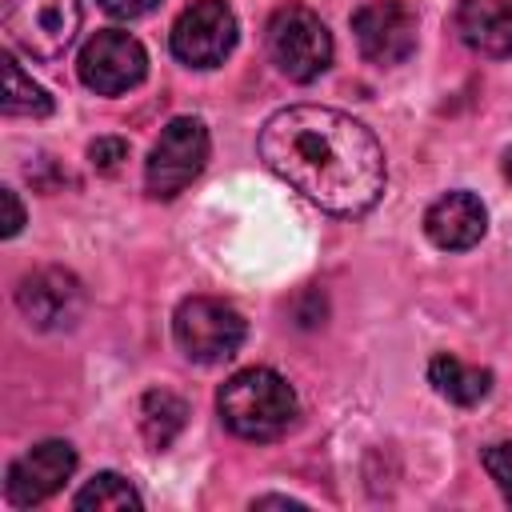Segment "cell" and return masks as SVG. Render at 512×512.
<instances>
[{"label": "cell", "instance_id": "1", "mask_svg": "<svg viewBox=\"0 0 512 512\" xmlns=\"http://www.w3.org/2000/svg\"><path fill=\"white\" fill-rule=\"evenodd\" d=\"M260 160L292 192L332 216H360L384 196V148L348 112L292 104L264 120Z\"/></svg>", "mask_w": 512, "mask_h": 512}, {"label": "cell", "instance_id": "2", "mask_svg": "<svg viewBox=\"0 0 512 512\" xmlns=\"http://www.w3.org/2000/svg\"><path fill=\"white\" fill-rule=\"evenodd\" d=\"M216 408L228 432L240 440H276L296 424V392L272 368H244L216 392Z\"/></svg>", "mask_w": 512, "mask_h": 512}, {"label": "cell", "instance_id": "3", "mask_svg": "<svg viewBox=\"0 0 512 512\" xmlns=\"http://www.w3.org/2000/svg\"><path fill=\"white\" fill-rule=\"evenodd\" d=\"M268 56L272 64L296 80V84H308L316 80L328 64H332V32L324 28V20L304 8V4H284L272 12L268 20Z\"/></svg>", "mask_w": 512, "mask_h": 512}, {"label": "cell", "instance_id": "4", "mask_svg": "<svg viewBox=\"0 0 512 512\" xmlns=\"http://www.w3.org/2000/svg\"><path fill=\"white\" fill-rule=\"evenodd\" d=\"M244 316L216 296H188L172 316L176 348L192 364H224L244 344Z\"/></svg>", "mask_w": 512, "mask_h": 512}, {"label": "cell", "instance_id": "5", "mask_svg": "<svg viewBox=\"0 0 512 512\" xmlns=\"http://www.w3.org/2000/svg\"><path fill=\"white\" fill-rule=\"evenodd\" d=\"M208 164V128L196 116H176L160 128V140L148 152L144 164V184L148 196L156 200H172L180 196Z\"/></svg>", "mask_w": 512, "mask_h": 512}, {"label": "cell", "instance_id": "6", "mask_svg": "<svg viewBox=\"0 0 512 512\" xmlns=\"http://www.w3.org/2000/svg\"><path fill=\"white\" fill-rule=\"evenodd\" d=\"M80 32V0H12L4 36L32 60H60Z\"/></svg>", "mask_w": 512, "mask_h": 512}, {"label": "cell", "instance_id": "7", "mask_svg": "<svg viewBox=\"0 0 512 512\" xmlns=\"http://www.w3.org/2000/svg\"><path fill=\"white\" fill-rule=\"evenodd\" d=\"M236 12L228 0H192L172 24V56L188 68H216L236 48Z\"/></svg>", "mask_w": 512, "mask_h": 512}, {"label": "cell", "instance_id": "8", "mask_svg": "<svg viewBox=\"0 0 512 512\" xmlns=\"http://www.w3.org/2000/svg\"><path fill=\"white\" fill-rule=\"evenodd\" d=\"M76 72H80V84L96 96H120L128 88H136L148 72V52L136 36L128 32H116V28H104L96 32L84 48H80V60H76Z\"/></svg>", "mask_w": 512, "mask_h": 512}, {"label": "cell", "instance_id": "9", "mask_svg": "<svg viewBox=\"0 0 512 512\" xmlns=\"http://www.w3.org/2000/svg\"><path fill=\"white\" fill-rule=\"evenodd\" d=\"M352 36L368 64H404L416 52V12L404 0H368L352 12Z\"/></svg>", "mask_w": 512, "mask_h": 512}, {"label": "cell", "instance_id": "10", "mask_svg": "<svg viewBox=\"0 0 512 512\" xmlns=\"http://www.w3.org/2000/svg\"><path fill=\"white\" fill-rule=\"evenodd\" d=\"M72 472H76V448L68 440H40V444H32L24 456H16L8 464L4 496L16 508L44 504L48 496H56L64 488V480Z\"/></svg>", "mask_w": 512, "mask_h": 512}, {"label": "cell", "instance_id": "11", "mask_svg": "<svg viewBox=\"0 0 512 512\" xmlns=\"http://www.w3.org/2000/svg\"><path fill=\"white\" fill-rule=\"evenodd\" d=\"M16 304L24 312V320L40 332H60L72 328L84 312V288L68 268H36L20 280L16 288Z\"/></svg>", "mask_w": 512, "mask_h": 512}, {"label": "cell", "instance_id": "12", "mask_svg": "<svg viewBox=\"0 0 512 512\" xmlns=\"http://www.w3.org/2000/svg\"><path fill=\"white\" fill-rule=\"evenodd\" d=\"M484 228H488V216L472 192H448L424 212V232L444 252H464V248L480 244Z\"/></svg>", "mask_w": 512, "mask_h": 512}, {"label": "cell", "instance_id": "13", "mask_svg": "<svg viewBox=\"0 0 512 512\" xmlns=\"http://www.w3.org/2000/svg\"><path fill=\"white\" fill-rule=\"evenodd\" d=\"M460 40L480 56H512V0H460Z\"/></svg>", "mask_w": 512, "mask_h": 512}, {"label": "cell", "instance_id": "14", "mask_svg": "<svg viewBox=\"0 0 512 512\" xmlns=\"http://www.w3.org/2000/svg\"><path fill=\"white\" fill-rule=\"evenodd\" d=\"M428 380H432V388H436L444 400H452V404H460V408H472V404H480V400L492 392V372H488V368H476V364H464V360L452 356V352H436V356H432Z\"/></svg>", "mask_w": 512, "mask_h": 512}, {"label": "cell", "instance_id": "15", "mask_svg": "<svg viewBox=\"0 0 512 512\" xmlns=\"http://www.w3.org/2000/svg\"><path fill=\"white\" fill-rule=\"evenodd\" d=\"M184 420H188V404L164 388H152L144 392L140 400V432L152 448H168L180 432H184Z\"/></svg>", "mask_w": 512, "mask_h": 512}, {"label": "cell", "instance_id": "16", "mask_svg": "<svg viewBox=\"0 0 512 512\" xmlns=\"http://www.w3.org/2000/svg\"><path fill=\"white\" fill-rule=\"evenodd\" d=\"M72 508H80V512H140L144 500L120 472H96L72 496Z\"/></svg>", "mask_w": 512, "mask_h": 512}, {"label": "cell", "instance_id": "17", "mask_svg": "<svg viewBox=\"0 0 512 512\" xmlns=\"http://www.w3.org/2000/svg\"><path fill=\"white\" fill-rule=\"evenodd\" d=\"M0 64H4V100H0V108L8 116H32V120L48 116L52 112V96L16 64V56H4Z\"/></svg>", "mask_w": 512, "mask_h": 512}, {"label": "cell", "instance_id": "18", "mask_svg": "<svg viewBox=\"0 0 512 512\" xmlns=\"http://www.w3.org/2000/svg\"><path fill=\"white\" fill-rule=\"evenodd\" d=\"M484 468H488L492 484L500 488V496L512 504V440H504V444H492V448L484 452Z\"/></svg>", "mask_w": 512, "mask_h": 512}, {"label": "cell", "instance_id": "19", "mask_svg": "<svg viewBox=\"0 0 512 512\" xmlns=\"http://www.w3.org/2000/svg\"><path fill=\"white\" fill-rule=\"evenodd\" d=\"M88 160H92L96 172H116V168L128 160V144H124L120 136H100V140H92Z\"/></svg>", "mask_w": 512, "mask_h": 512}, {"label": "cell", "instance_id": "20", "mask_svg": "<svg viewBox=\"0 0 512 512\" xmlns=\"http://www.w3.org/2000/svg\"><path fill=\"white\" fill-rule=\"evenodd\" d=\"M160 0H100V8L108 16H120V20H136V16H148Z\"/></svg>", "mask_w": 512, "mask_h": 512}, {"label": "cell", "instance_id": "21", "mask_svg": "<svg viewBox=\"0 0 512 512\" xmlns=\"http://www.w3.org/2000/svg\"><path fill=\"white\" fill-rule=\"evenodd\" d=\"M0 200H4V236H16L24 228V208H20V196L12 188H0Z\"/></svg>", "mask_w": 512, "mask_h": 512}, {"label": "cell", "instance_id": "22", "mask_svg": "<svg viewBox=\"0 0 512 512\" xmlns=\"http://www.w3.org/2000/svg\"><path fill=\"white\" fill-rule=\"evenodd\" d=\"M252 508H304V504L292 500V496H256Z\"/></svg>", "mask_w": 512, "mask_h": 512}, {"label": "cell", "instance_id": "23", "mask_svg": "<svg viewBox=\"0 0 512 512\" xmlns=\"http://www.w3.org/2000/svg\"><path fill=\"white\" fill-rule=\"evenodd\" d=\"M504 180H508V184H512V148H508V152H504Z\"/></svg>", "mask_w": 512, "mask_h": 512}]
</instances>
